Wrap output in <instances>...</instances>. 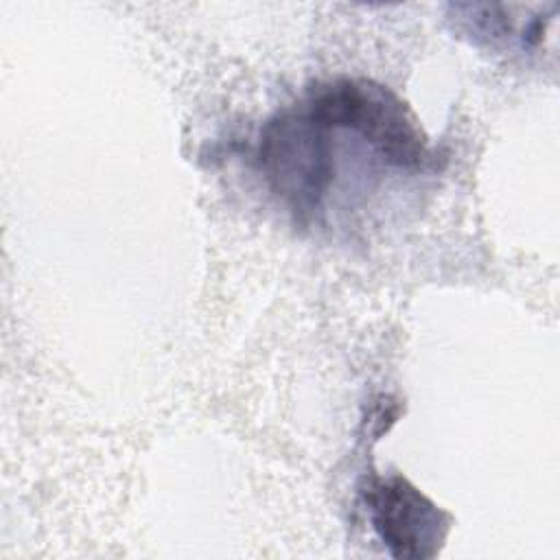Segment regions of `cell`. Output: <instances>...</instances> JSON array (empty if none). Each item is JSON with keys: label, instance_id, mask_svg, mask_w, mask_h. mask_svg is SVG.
<instances>
[{"label": "cell", "instance_id": "1", "mask_svg": "<svg viewBox=\"0 0 560 560\" xmlns=\"http://www.w3.org/2000/svg\"><path fill=\"white\" fill-rule=\"evenodd\" d=\"M306 112L326 129H352L387 164L424 168L433 162L429 138L409 105L370 79H332L308 90Z\"/></svg>", "mask_w": 560, "mask_h": 560}, {"label": "cell", "instance_id": "3", "mask_svg": "<svg viewBox=\"0 0 560 560\" xmlns=\"http://www.w3.org/2000/svg\"><path fill=\"white\" fill-rule=\"evenodd\" d=\"M370 523L392 558L429 560L442 549L451 514L398 472L370 475L361 488Z\"/></svg>", "mask_w": 560, "mask_h": 560}, {"label": "cell", "instance_id": "2", "mask_svg": "<svg viewBox=\"0 0 560 560\" xmlns=\"http://www.w3.org/2000/svg\"><path fill=\"white\" fill-rule=\"evenodd\" d=\"M328 131L304 105L273 114L260 129L258 171L269 190L300 223H308L322 210L335 177Z\"/></svg>", "mask_w": 560, "mask_h": 560}]
</instances>
